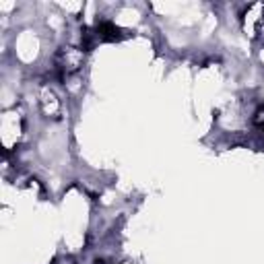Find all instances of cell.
<instances>
[{
	"label": "cell",
	"instance_id": "cell-1",
	"mask_svg": "<svg viewBox=\"0 0 264 264\" xmlns=\"http://www.w3.org/2000/svg\"><path fill=\"white\" fill-rule=\"evenodd\" d=\"M95 35L99 42H120L124 40V31L120 27H116L112 21H97L95 25Z\"/></svg>",
	"mask_w": 264,
	"mask_h": 264
},
{
	"label": "cell",
	"instance_id": "cell-2",
	"mask_svg": "<svg viewBox=\"0 0 264 264\" xmlns=\"http://www.w3.org/2000/svg\"><path fill=\"white\" fill-rule=\"evenodd\" d=\"M95 264H107V262H105V260H97Z\"/></svg>",
	"mask_w": 264,
	"mask_h": 264
}]
</instances>
